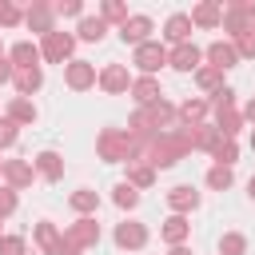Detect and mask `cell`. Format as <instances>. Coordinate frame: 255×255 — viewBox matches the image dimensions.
<instances>
[{"instance_id": "1", "label": "cell", "mask_w": 255, "mask_h": 255, "mask_svg": "<svg viewBox=\"0 0 255 255\" xmlns=\"http://www.w3.org/2000/svg\"><path fill=\"white\" fill-rule=\"evenodd\" d=\"M96 151H100V159L104 163H143V143H135L128 131H120V128H104L100 135H96Z\"/></svg>"}, {"instance_id": "2", "label": "cell", "mask_w": 255, "mask_h": 255, "mask_svg": "<svg viewBox=\"0 0 255 255\" xmlns=\"http://www.w3.org/2000/svg\"><path fill=\"white\" fill-rule=\"evenodd\" d=\"M187 151H195L191 139H187V128H175V131H163V135H155V139L147 143L143 163H151L155 171H159V167H175Z\"/></svg>"}, {"instance_id": "3", "label": "cell", "mask_w": 255, "mask_h": 255, "mask_svg": "<svg viewBox=\"0 0 255 255\" xmlns=\"http://www.w3.org/2000/svg\"><path fill=\"white\" fill-rule=\"evenodd\" d=\"M72 52H76V36L72 32H48L44 40H40V56L48 60V64H72Z\"/></svg>"}, {"instance_id": "4", "label": "cell", "mask_w": 255, "mask_h": 255, "mask_svg": "<svg viewBox=\"0 0 255 255\" xmlns=\"http://www.w3.org/2000/svg\"><path fill=\"white\" fill-rule=\"evenodd\" d=\"M131 64L139 68V76H155V72L167 64V48H163L159 40H147V44H139V48L131 52Z\"/></svg>"}, {"instance_id": "5", "label": "cell", "mask_w": 255, "mask_h": 255, "mask_svg": "<svg viewBox=\"0 0 255 255\" xmlns=\"http://www.w3.org/2000/svg\"><path fill=\"white\" fill-rule=\"evenodd\" d=\"M64 84L72 92H88V88L100 84V72H96L92 60H72V64H64Z\"/></svg>"}, {"instance_id": "6", "label": "cell", "mask_w": 255, "mask_h": 255, "mask_svg": "<svg viewBox=\"0 0 255 255\" xmlns=\"http://www.w3.org/2000/svg\"><path fill=\"white\" fill-rule=\"evenodd\" d=\"M64 235L84 251V247H96V243H100V223H96V215H80L76 223H68Z\"/></svg>"}, {"instance_id": "7", "label": "cell", "mask_w": 255, "mask_h": 255, "mask_svg": "<svg viewBox=\"0 0 255 255\" xmlns=\"http://www.w3.org/2000/svg\"><path fill=\"white\" fill-rule=\"evenodd\" d=\"M100 88H104L108 96H124V92H131V76H128V68H124V64H104V68H100Z\"/></svg>"}, {"instance_id": "8", "label": "cell", "mask_w": 255, "mask_h": 255, "mask_svg": "<svg viewBox=\"0 0 255 255\" xmlns=\"http://www.w3.org/2000/svg\"><path fill=\"white\" fill-rule=\"evenodd\" d=\"M147 243V227L139 223V219H124V223H116V247H124V251H139Z\"/></svg>"}, {"instance_id": "9", "label": "cell", "mask_w": 255, "mask_h": 255, "mask_svg": "<svg viewBox=\"0 0 255 255\" xmlns=\"http://www.w3.org/2000/svg\"><path fill=\"white\" fill-rule=\"evenodd\" d=\"M151 16H143V12H135V16H128V24L120 28V40L124 44H131V48H139V44H147V36H151Z\"/></svg>"}, {"instance_id": "10", "label": "cell", "mask_w": 255, "mask_h": 255, "mask_svg": "<svg viewBox=\"0 0 255 255\" xmlns=\"http://www.w3.org/2000/svg\"><path fill=\"white\" fill-rule=\"evenodd\" d=\"M203 56H207V68H215V72H227V68L239 64V52H235L231 40H215V44H207Z\"/></svg>"}, {"instance_id": "11", "label": "cell", "mask_w": 255, "mask_h": 255, "mask_svg": "<svg viewBox=\"0 0 255 255\" xmlns=\"http://www.w3.org/2000/svg\"><path fill=\"white\" fill-rule=\"evenodd\" d=\"M52 20H56V8H52V4H44V0H36V4L24 12V24H28L32 32H40V36L56 32V24H52Z\"/></svg>"}, {"instance_id": "12", "label": "cell", "mask_w": 255, "mask_h": 255, "mask_svg": "<svg viewBox=\"0 0 255 255\" xmlns=\"http://www.w3.org/2000/svg\"><path fill=\"white\" fill-rule=\"evenodd\" d=\"M199 60H203V52L187 40V44H175L171 52H167V64L175 68V72H199Z\"/></svg>"}, {"instance_id": "13", "label": "cell", "mask_w": 255, "mask_h": 255, "mask_svg": "<svg viewBox=\"0 0 255 255\" xmlns=\"http://www.w3.org/2000/svg\"><path fill=\"white\" fill-rule=\"evenodd\" d=\"M167 207H171L175 215H187V211L199 207V191H195L191 183H175V187L167 191Z\"/></svg>"}, {"instance_id": "14", "label": "cell", "mask_w": 255, "mask_h": 255, "mask_svg": "<svg viewBox=\"0 0 255 255\" xmlns=\"http://www.w3.org/2000/svg\"><path fill=\"white\" fill-rule=\"evenodd\" d=\"M191 24L195 28H219L223 24V4L219 0H199L191 8Z\"/></svg>"}, {"instance_id": "15", "label": "cell", "mask_w": 255, "mask_h": 255, "mask_svg": "<svg viewBox=\"0 0 255 255\" xmlns=\"http://www.w3.org/2000/svg\"><path fill=\"white\" fill-rule=\"evenodd\" d=\"M131 100H135L139 108H151V104H159V100H163V92H159V80H155V76H139V80H131Z\"/></svg>"}, {"instance_id": "16", "label": "cell", "mask_w": 255, "mask_h": 255, "mask_svg": "<svg viewBox=\"0 0 255 255\" xmlns=\"http://www.w3.org/2000/svg\"><path fill=\"white\" fill-rule=\"evenodd\" d=\"M32 175H36V167H32L28 159H8V163H4V183H8L12 191L32 187Z\"/></svg>"}, {"instance_id": "17", "label": "cell", "mask_w": 255, "mask_h": 255, "mask_svg": "<svg viewBox=\"0 0 255 255\" xmlns=\"http://www.w3.org/2000/svg\"><path fill=\"white\" fill-rule=\"evenodd\" d=\"M32 167L48 179V183H56V179H64V155L60 151H40L36 159H32Z\"/></svg>"}, {"instance_id": "18", "label": "cell", "mask_w": 255, "mask_h": 255, "mask_svg": "<svg viewBox=\"0 0 255 255\" xmlns=\"http://www.w3.org/2000/svg\"><path fill=\"white\" fill-rule=\"evenodd\" d=\"M8 60H12V68H40V48L32 40H16Z\"/></svg>"}, {"instance_id": "19", "label": "cell", "mask_w": 255, "mask_h": 255, "mask_svg": "<svg viewBox=\"0 0 255 255\" xmlns=\"http://www.w3.org/2000/svg\"><path fill=\"white\" fill-rule=\"evenodd\" d=\"M207 108H211V100H183L179 104V128H199L203 124V116H207Z\"/></svg>"}, {"instance_id": "20", "label": "cell", "mask_w": 255, "mask_h": 255, "mask_svg": "<svg viewBox=\"0 0 255 255\" xmlns=\"http://www.w3.org/2000/svg\"><path fill=\"white\" fill-rule=\"evenodd\" d=\"M191 16L187 12H175V16H167V24H163V36L171 40V44H187V36H191Z\"/></svg>"}, {"instance_id": "21", "label": "cell", "mask_w": 255, "mask_h": 255, "mask_svg": "<svg viewBox=\"0 0 255 255\" xmlns=\"http://www.w3.org/2000/svg\"><path fill=\"white\" fill-rule=\"evenodd\" d=\"M12 84H16V92H20V96H32V92H40V88H44V68H16Z\"/></svg>"}, {"instance_id": "22", "label": "cell", "mask_w": 255, "mask_h": 255, "mask_svg": "<svg viewBox=\"0 0 255 255\" xmlns=\"http://www.w3.org/2000/svg\"><path fill=\"white\" fill-rule=\"evenodd\" d=\"M36 116H40V112H36V104H32L28 96H12V100H8V120H12V124L24 128V124H36Z\"/></svg>"}, {"instance_id": "23", "label": "cell", "mask_w": 255, "mask_h": 255, "mask_svg": "<svg viewBox=\"0 0 255 255\" xmlns=\"http://www.w3.org/2000/svg\"><path fill=\"white\" fill-rule=\"evenodd\" d=\"M159 235H163V243L179 247V243H183V239L191 235V223H187V215H167V219H163V231H159Z\"/></svg>"}, {"instance_id": "24", "label": "cell", "mask_w": 255, "mask_h": 255, "mask_svg": "<svg viewBox=\"0 0 255 255\" xmlns=\"http://www.w3.org/2000/svg\"><path fill=\"white\" fill-rule=\"evenodd\" d=\"M68 203H72V211H76V215H96V207H100V195H96L92 187H76V191L68 195Z\"/></svg>"}, {"instance_id": "25", "label": "cell", "mask_w": 255, "mask_h": 255, "mask_svg": "<svg viewBox=\"0 0 255 255\" xmlns=\"http://www.w3.org/2000/svg\"><path fill=\"white\" fill-rule=\"evenodd\" d=\"M60 231H56V223H48V219H40L36 223V247L44 251V255H56V247H60Z\"/></svg>"}, {"instance_id": "26", "label": "cell", "mask_w": 255, "mask_h": 255, "mask_svg": "<svg viewBox=\"0 0 255 255\" xmlns=\"http://www.w3.org/2000/svg\"><path fill=\"white\" fill-rule=\"evenodd\" d=\"M76 36H80V40H88V44H100V40L108 36V24H104L100 16H84V20H80V28H76Z\"/></svg>"}, {"instance_id": "27", "label": "cell", "mask_w": 255, "mask_h": 255, "mask_svg": "<svg viewBox=\"0 0 255 255\" xmlns=\"http://www.w3.org/2000/svg\"><path fill=\"white\" fill-rule=\"evenodd\" d=\"M215 128H219L227 139H235V135H239V128H243V116H239L235 108H227V112H215Z\"/></svg>"}, {"instance_id": "28", "label": "cell", "mask_w": 255, "mask_h": 255, "mask_svg": "<svg viewBox=\"0 0 255 255\" xmlns=\"http://www.w3.org/2000/svg\"><path fill=\"white\" fill-rule=\"evenodd\" d=\"M128 183L139 191V187H151L155 183V167L151 163H128Z\"/></svg>"}, {"instance_id": "29", "label": "cell", "mask_w": 255, "mask_h": 255, "mask_svg": "<svg viewBox=\"0 0 255 255\" xmlns=\"http://www.w3.org/2000/svg\"><path fill=\"white\" fill-rule=\"evenodd\" d=\"M195 84H199V92L215 96V92H223V72H215V68H199V72H195Z\"/></svg>"}, {"instance_id": "30", "label": "cell", "mask_w": 255, "mask_h": 255, "mask_svg": "<svg viewBox=\"0 0 255 255\" xmlns=\"http://www.w3.org/2000/svg\"><path fill=\"white\" fill-rule=\"evenodd\" d=\"M231 183H235L231 167H223V163H211V167H207V187H211V191H227Z\"/></svg>"}, {"instance_id": "31", "label": "cell", "mask_w": 255, "mask_h": 255, "mask_svg": "<svg viewBox=\"0 0 255 255\" xmlns=\"http://www.w3.org/2000/svg\"><path fill=\"white\" fill-rule=\"evenodd\" d=\"M100 20H104V24H120V28H124V24H128V8H124L120 0H104V4H100Z\"/></svg>"}, {"instance_id": "32", "label": "cell", "mask_w": 255, "mask_h": 255, "mask_svg": "<svg viewBox=\"0 0 255 255\" xmlns=\"http://www.w3.org/2000/svg\"><path fill=\"white\" fill-rule=\"evenodd\" d=\"M243 251H247V235L243 231H227L219 239V255H243Z\"/></svg>"}, {"instance_id": "33", "label": "cell", "mask_w": 255, "mask_h": 255, "mask_svg": "<svg viewBox=\"0 0 255 255\" xmlns=\"http://www.w3.org/2000/svg\"><path fill=\"white\" fill-rule=\"evenodd\" d=\"M135 203H139V191H135V187H131L128 179H124V183H116V207H124V211H131Z\"/></svg>"}, {"instance_id": "34", "label": "cell", "mask_w": 255, "mask_h": 255, "mask_svg": "<svg viewBox=\"0 0 255 255\" xmlns=\"http://www.w3.org/2000/svg\"><path fill=\"white\" fill-rule=\"evenodd\" d=\"M24 20V12L12 4V0H0V28H16Z\"/></svg>"}, {"instance_id": "35", "label": "cell", "mask_w": 255, "mask_h": 255, "mask_svg": "<svg viewBox=\"0 0 255 255\" xmlns=\"http://www.w3.org/2000/svg\"><path fill=\"white\" fill-rule=\"evenodd\" d=\"M211 159H215V163H223V167H231V163L239 159V143H235V139H223V147H219Z\"/></svg>"}, {"instance_id": "36", "label": "cell", "mask_w": 255, "mask_h": 255, "mask_svg": "<svg viewBox=\"0 0 255 255\" xmlns=\"http://www.w3.org/2000/svg\"><path fill=\"white\" fill-rule=\"evenodd\" d=\"M16 135H20V124H12V120L4 116V120H0V147H12Z\"/></svg>"}, {"instance_id": "37", "label": "cell", "mask_w": 255, "mask_h": 255, "mask_svg": "<svg viewBox=\"0 0 255 255\" xmlns=\"http://www.w3.org/2000/svg\"><path fill=\"white\" fill-rule=\"evenodd\" d=\"M0 255H24V239L20 235H0Z\"/></svg>"}, {"instance_id": "38", "label": "cell", "mask_w": 255, "mask_h": 255, "mask_svg": "<svg viewBox=\"0 0 255 255\" xmlns=\"http://www.w3.org/2000/svg\"><path fill=\"white\" fill-rule=\"evenodd\" d=\"M12 211H16V191L4 183V187H0V219H8Z\"/></svg>"}, {"instance_id": "39", "label": "cell", "mask_w": 255, "mask_h": 255, "mask_svg": "<svg viewBox=\"0 0 255 255\" xmlns=\"http://www.w3.org/2000/svg\"><path fill=\"white\" fill-rule=\"evenodd\" d=\"M211 108H215V112H227V108H235V92H231V88L215 92V96H211Z\"/></svg>"}, {"instance_id": "40", "label": "cell", "mask_w": 255, "mask_h": 255, "mask_svg": "<svg viewBox=\"0 0 255 255\" xmlns=\"http://www.w3.org/2000/svg\"><path fill=\"white\" fill-rule=\"evenodd\" d=\"M231 44H235V52H239V56L255 60V36H251V32H247V36H239V40H231Z\"/></svg>"}, {"instance_id": "41", "label": "cell", "mask_w": 255, "mask_h": 255, "mask_svg": "<svg viewBox=\"0 0 255 255\" xmlns=\"http://www.w3.org/2000/svg\"><path fill=\"white\" fill-rule=\"evenodd\" d=\"M56 16H80L84 20V4L80 0H64V4H56Z\"/></svg>"}, {"instance_id": "42", "label": "cell", "mask_w": 255, "mask_h": 255, "mask_svg": "<svg viewBox=\"0 0 255 255\" xmlns=\"http://www.w3.org/2000/svg\"><path fill=\"white\" fill-rule=\"evenodd\" d=\"M12 76H16L12 60H8V56H0V84H12Z\"/></svg>"}, {"instance_id": "43", "label": "cell", "mask_w": 255, "mask_h": 255, "mask_svg": "<svg viewBox=\"0 0 255 255\" xmlns=\"http://www.w3.org/2000/svg\"><path fill=\"white\" fill-rule=\"evenodd\" d=\"M56 255H80V247H76V243L64 235V239H60V247H56Z\"/></svg>"}, {"instance_id": "44", "label": "cell", "mask_w": 255, "mask_h": 255, "mask_svg": "<svg viewBox=\"0 0 255 255\" xmlns=\"http://www.w3.org/2000/svg\"><path fill=\"white\" fill-rule=\"evenodd\" d=\"M243 120H251V124H255V100H247V108H243Z\"/></svg>"}, {"instance_id": "45", "label": "cell", "mask_w": 255, "mask_h": 255, "mask_svg": "<svg viewBox=\"0 0 255 255\" xmlns=\"http://www.w3.org/2000/svg\"><path fill=\"white\" fill-rule=\"evenodd\" d=\"M167 255H191V247H183V243H179V247H171Z\"/></svg>"}, {"instance_id": "46", "label": "cell", "mask_w": 255, "mask_h": 255, "mask_svg": "<svg viewBox=\"0 0 255 255\" xmlns=\"http://www.w3.org/2000/svg\"><path fill=\"white\" fill-rule=\"evenodd\" d=\"M247 195H251V199H255V175H251V179H247Z\"/></svg>"}, {"instance_id": "47", "label": "cell", "mask_w": 255, "mask_h": 255, "mask_svg": "<svg viewBox=\"0 0 255 255\" xmlns=\"http://www.w3.org/2000/svg\"><path fill=\"white\" fill-rule=\"evenodd\" d=\"M251 151H255V128H251Z\"/></svg>"}, {"instance_id": "48", "label": "cell", "mask_w": 255, "mask_h": 255, "mask_svg": "<svg viewBox=\"0 0 255 255\" xmlns=\"http://www.w3.org/2000/svg\"><path fill=\"white\" fill-rule=\"evenodd\" d=\"M4 163H8V159H0V175H4Z\"/></svg>"}, {"instance_id": "49", "label": "cell", "mask_w": 255, "mask_h": 255, "mask_svg": "<svg viewBox=\"0 0 255 255\" xmlns=\"http://www.w3.org/2000/svg\"><path fill=\"white\" fill-rule=\"evenodd\" d=\"M251 36H255V24H251Z\"/></svg>"}, {"instance_id": "50", "label": "cell", "mask_w": 255, "mask_h": 255, "mask_svg": "<svg viewBox=\"0 0 255 255\" xmlns=\"http://www.w3.org/2000/svg\"><path fill=\"white\" fill-rule=\"evenodd\" d=\"M0 56H4V48H0Z\"/></svg>"}, {"instance_id": "51", "label": "cell", "mask_w": 255, "mask_h": 255, "mask_svg": "<svg viewBox=\"0 0 255 255\" xmlns=\"http://www.w3.org/2000/svg\"><path fill=\"white\" fill-rule=\"evenodd\" d=\"M0 223H4V219H0Z\"/></svg>"}]
</instances>
